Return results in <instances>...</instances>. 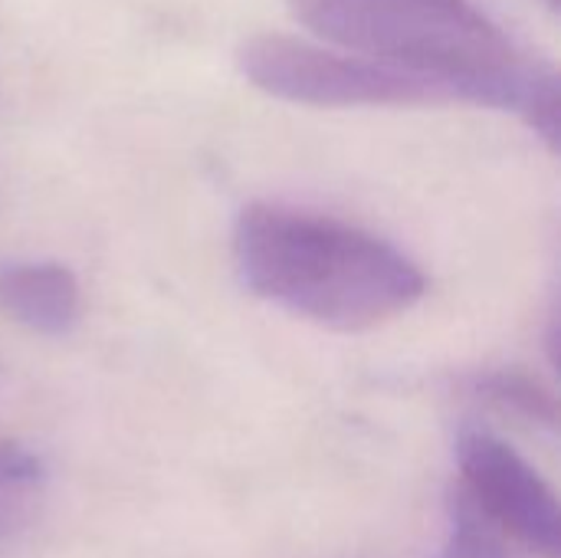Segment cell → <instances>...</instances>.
<instances>
[{"instance_id": "1", "label": "cell", "mask_w": 561, "mask_h": 558, "mask_svg": "<svg viewBox=\"0 0 561 558\" xmlns=\"http://www.w3.org/2000/svg\"><path fill=\"white\" fill-rule=\"evenodd\" d=\"M243 286L322 329L368 332L414 309L427 280L388 240L279 204H250L233 227Z\"/></svg>"}, {"instance_id": "2", "label": "cell", "mask_w": 561, "mask_h": 558, "mask_svg": "<svg viewBox=\"0 0 561 558\" xmlns=\"http://www.w3.org/2000/svg\"><path fill=\"white\" fill-rule=\"evenodd\" d=\"M329 43L434 82L447 102L519 112L546 62H533L470 0H289Z\"/></svg>"}, {"instance_id": "3", "label": "cell", "mask_w": 561, "mask_h": 558, "mask_svg": "<svg viewBox=\"0 0 561 558\" xmlns=\"http://www.w3.org/2000/svg\"><path fill=\"white\" fill-rule=\"evenodd\" d=\"M237 66L250 86L273 99L319 109L355 105H424L447 95L404 69L355 53H332L293 36H253L240 46Z\"/></svg>"}, {"instance_id": "4", "label": "cell", "mask_w": 561, "mask_h": 558, "mask_svg": "<svg viewBox=\"0 0 561 558\" xmlns=\"http://www.w3.org/2000/svg\"><path fill=\"white\" fill-rule=\"evenodd\" d=\"M463 497L510 539L539 558L561 556L559 500L542 474L490 431L457 441Z\"/></svg>"}, {"instance_id": "5", "label": "cell", "mask_w": 561, "mask_h": 558, "mask_svg": "<svg viewBox=\"0 0 561 558\" xmlns=\"http://www.w3.org/2000/svg\"><path fill=\"white\" fill-rule=\"evenodd\" d=\"M82 296L69 266L26 260L0 266V312L39 335H62L79 322Z\"/></svg>"}, {"instance_id": "6", "label": "cell", "mask_w": 561, "mask_h": 558, "mask_svg": "<svg viewBox=\"0 0 561 558\" xmlns=\"http://www.w3.org/2000/svg\"><path fill=\"white\" fill-rule=\"evenodd\" d=\"M46 497V467L20 441L0 437V553L20 543L36 523Z\"/></svg>"}, {"instance_id": "7", "label": "cell", "mask_w": 561, "mask_h": 558, "mask_svg": "<svg viewBox=\"0 0 561 558\" xmlns=\"http://www.w3.org/2000/svg\"><path fill=\"white\" fill-rule=\"evenodd\" d=\"M473 391L493 405L503 414H513L533 428H546L556 431L559 424V401L556 395L533 375L519 372V368H500V372H486L477 378Z\"/></svg>"}, {"instance_id": "8", "label": "cell", "mask_w": 561, "mask_h": 558, "mask_svg": "<svg viewBox=\"0 0 561 558\" xmlns=\"http://www.w3.org/2000/svg\"><path fill=\"white\" fill-rule=\"evenodd\" d=\"M450 529H447V558H539L493 526L467 497L457 490L450 497Z\"/></svg>"}, {"instance_id": "9", "label": "cell", "mask_w": 561, "mask_h": 558, "mask_svg": "<svg viewBox=\"0 0 561 558\" xmlns=\"http://www.w3.org/2000/svg\"><path fill=\"white\" fill-rule=\"evenodd\" d=\"M519 115L526 118V125L549 145V151H559L561 141V86L559 72L552 66H542V72L536 76Z\"/></svg>"}, {"instance_id": "10", "label": "cell", "mask_w": 561, "mask_h": 558, "mask_svg": "<svg viewBox=\"0 0 561 558\" xmlns=\"http://www.w3.org/2000/svg\"><path fill=\"white\" fill-rule=\"evenodd\" d=\"M549 7H559V0H549Z\"/></svg>"}]
</instances>
